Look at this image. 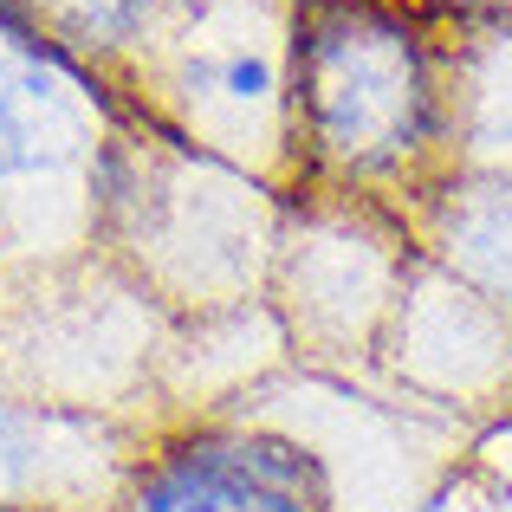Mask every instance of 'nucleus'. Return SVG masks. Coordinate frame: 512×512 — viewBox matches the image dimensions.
<instances>
[{
    "mask_svg": "<svg viewBox=\"0 0 512 512\" xmlns=\"http://www.w3.org/2000/svg\"><path fill=\"white\" fill-rule=\"evenodd\" d=\"M104 422L59 402L0 396V512H104L130 454H104Z\"/></svg>",
    "mask_w": 512,
    "mask_h": 512,
    "instance_id": "4",
    "label": "nucleus"
},
{
    "mask_svg": "<svg viewBox=\"0 0 512 512\" xmlns=\"http://www.w3.org/2000/svg\"><path fill=\"white\" fill-rule=\"evenodd\" d=\"M292 175L350 201H428L454 175L448 52L402 0L292 7Z\"/></svg>",
    "mask_w": 512,
    "mask_h": 512,
    "instance_id": "1",
    "label": "nucleus"
},
{
    "mask_svg": "<svg viewBox=\"0 0 512 512\" xmlns=\"http://www.w3.org/2000/svg\"><path fill=\"white\" fill-rule=\"evenodd\" d=\"M52 39L78 52L91 65L130 59V52H150V39L163 33V20L175 13V0H20Z\"/></svg>",
    "mask_w": 512,
    "mask_h": 512,
    "instance_id": "7",
    "label": "nucleus"
},
{
    "mask_svg": "<svg viewBox=\"0 0 512 512\" xmlns=\"http://www.w3.org/2000/svg\"><path fill=\"white\" fill-rule=\"evenodd\" d=\"M454 85V163L512 169V26H493L474 46L448 52Z\"/></svg>",
    "mask_w": 512,
    "mask_h": 512,
    "instance_id": "6",
    "label": "nucleus"
},
{
    "mask_svg": "<svg viewBox=\"0 0 512 512\" xmlns=\"http://www.w3.org/2000/svg\"><path fill=\"white\" fill-rule=\"evenodd\" d=\"M124 124L130 104L104 85V65L52 39L20 0H0V208L72 182L104 221V182L130 137Z\"/></svg>",
    "mask_w": 512,
    "mask_h": 512,
    "instance_id": "2",
    "label": "nucleus"
},
{
    "mask_svg": "<svg viewBox=\"0 0 512 512\" xmlns=\"http://www.w3.org/2000/svg\"><path fill=\"white\" fill-rule=\"evenodd\" d=\"M428 247L512 331V169H454L428 195Z\"/></svg>",
    "mask_w": 512,
    "mask_h": 512,
    "instance_id": "5",
    "label": "nucleus"
},
{
    "mask_svg": "<svg viewBox=\"0 0 512 512\" xmlns=\"http://www.w3.org/2000/svg\"><path fill=\"white\" fill-rule=\"evenodd\" d=\"M104 512H338L331 474L266 422H182L130 454Z\"/></svg>",
    "mask_w": 512,
    "mask_h": 512,
    "instance_id": "3",
    "label": "nucleus"
}]
</instances>
